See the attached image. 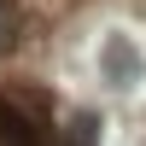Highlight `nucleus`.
<instances>
[{"label": "nucleus", "mask_w": 146, "mask_h": 146, "mask_svg": "<svg viewBox=\"0 0 146 146\" xmlns=\"http://www.w3.org/2000/svg\"><path fill=\"white\" fill-rule=\"evenodd\" d=\"M100 64H105V76H111V82H135L140 58H135V47H129V35H105V47H100Z\"/></svg>", "instance_id": "f257e3e1"}, {"label": "nucleus", "mask_w": 146, "mask_h": 146, "mask_svg": "<svg viewBox=\"0 0 146 146\" xmlns=\"http://www.w3.org/2000/svg\"><path fill=\"white\" fill-rule=\"evenodd\" d=\"M18 35H23V12H18V0H0V58L18 47Z\"/></svg>", "instance_id": "f03ea898"}]
</instances>
